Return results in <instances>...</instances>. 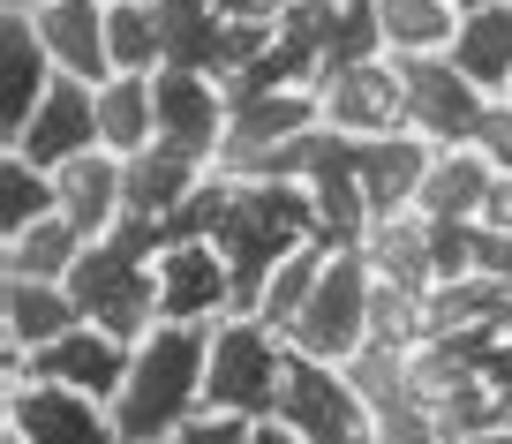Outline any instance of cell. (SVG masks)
<instances>
[{
	"label": "cell",
	"instance_id": "14",
	"mask_svg": "<svg viewBox=\"0 0 512 444\" xmlns=\"http://www.w3.org/2000/svg\"><path fill=\"white\" fill-rule=\"evenodd\" d=\"M128 339H113V332H98V324H76V332H61L53 347H38L31 362V377H46V384H76V392H91V399H106L113 407V392H121V377H128Z\"/></svg>",
	"mask_w": 512,
	"mask_h": 444
},
{
	"label": "cell",
	"instance_id": "41",
	"mask_svg": "<svg viewBox=\"0 0 512 444\" xmlns=\"http://www.w3.org/2000/svg\"><path fill=\"white\" fill-rule=\"evenodd\" d=\"M0 444H23V437H0Z\"/></svg>",
	"mask_w": 512,
	"mask_h": 444
},
{
	"label": "cell",
	"instance_id": "30",
	"mask_svg": "<svg viewBox=\"0 0 512 444\" xmlns=\"http://www.w3.org/2000/svg\"><path fill=\"white\" fill-rule=\"evenodd\" d=\"M369 444H445V414L422 407V399H392V407H377V437Z\"/></svg>",
	"mask_w": 512,
	"mask_h": 444
},
{
	"label": "cell",
	"instance_id": "26",
	"mask_svg": "<svg viewBox=\"0 0 512 444\" xmlns=\"http://www.w3.org/2000/svg\"><path fill=\"white\" fill-rule=\"evenodd\" d=\"M106 53H113V76H159L166 68V23L151 0H121L106 8Z\"/></svg>",
	"mask_w": 512,
	"mask_h": 444
},
{
	"label": "cell",
	"instance_id": "42",
	"mask_svg": "<svg viewBox=\"0 0 512 444\" xmlns=\"http://www.w3.org/2000/svg\"><path fill=\"white\" fill-rule=\"evenodd\" d=\"M106 8H121V0H106Z\"/></svg>",
	"mask_w": 512,
	"mask_h": 444
},
{
	"label": "cell",
	"instance_id": "31",
	"mask_svg": "<svg viewBox=\"0 0 512 444\" xmlns=\"http://www.w3.org/2000/svg\"><path fill=\"white\" fill-rule=\"evenodd\" d=\"M430 264H437V286H452V279H475V226L430 219Z\"/></svg>",
	"mask_w": 512,
	"mask_h": 444
},
{
	"label": "cell",
	"instance_id": "24",
	"mask_svg": "<svg viewBox=\"0 0 512 444\" xmlns=\"http://www.w3.org/2000/svg\"><path fill=\"white\" fill-rule=\"evenodd\" d=\"M98 143L113 159H136L144 143H159V83L151 76H106L98 83Z\"/></svg>",
	"mask_w": 512,
	"mask_h": 444
},
{
	"label": "cell",
	"instance_id": "38",
	"mask_svg": "<svg viewBox=\"0 0 512 444\" xmlns=\"http://www.w3.org/2000/svg\"><path fill=\"white\" fill-rule=\"evenodd\" d=\"M445 444H512V429H490V437H445Z\"/></svg>",
	"mask_w": 512,
	"mask_h": 444
},
{
	"label": "cell",
	"instance_id": "32",
	"mask_svg": "<svg viewBox=\"0 0 512 444\" xmlns=\"http://www.w3.org/2000/svg\"><path fill=\"white\" fill-rule=\"evenodd\" d=\"M475 151L497 174H512V98H490V113H482V128H475Z\"/></svg>",
	"mask_w": 512,
	"mask_h": 444
},
{
	"label": "cell",
	"instance_id": "34",
	"mask_svg": "<svg viewBox=\"0 0 512 444\" xmlns=\"http://www.w3.org/2000/svg\"><path fill=\"white\" fill-rule=\"evenodd\" d=\"M294 0H219L226 23H256V31H279V16H287Z\"/></svg>",
	"mask_w": 512,
	"mask_h": 444
},
{
	"label": "cell",
	"instance_id": "27",
	"mask_svg": "<svg viewBox=\"0 0 512 444\" xmlns=\"http://www.w3.org/2000/svg\"><path fill=\"white\" fill-rule=\"evenodd\" d=\"M83 249H91V241L53 211V219H38L31 234L0 241V271H23V279H68V271L83 264Z\"/></svg>",
	"mask_w": 512,
	"mask_h": 444
},
{
	"label": "cell",
	"instance_id": "40",
	"mask_svg": "<svg viewBox=\"0 0 512 444\" xmlns=\"http://www.w3.org/2000/svg\"><path fill=\"white\" fill-rule=\"evenodd\" d=\"M460 8H482V0H460Z\"/></svg>",
	"mask_w": 512,
	"mask_h": 444
},
{
	"label": "cell",
	"instance_id": "17",
	"mask_svg": "<svg viewBox=\"0 0 512 444\" xmlns=\"http://www.w3.org/2000/svg\"><path fill=\"white\" fill-rule=\"evenodd\" d=\"M53 189H61V219L76 226L83 241H106L113 226L128 219V181H121V159H113V151L68 159L61 174H53Z\"/></svg>",
	"mask_w": 512,
	"mask_h": 444
},
{
	"label": "cell",
	"instance_id": "35",
	"mask_svg": "<svg viewBox=\"0 0 512 444\" xmlns=\"http://www.w3.org/2000/svg\"><path fill=\"white\" fill-rule=\"evenodd\" d=\"M475 226H490V234H512V174H497V189H490V204H482Z\"/></svg>",
	"mask_w": 512,
	"mask_h": 444
},
{
	"label": "cell",
	"instance_id": "23",
	"mask_svg": "<svg viewBox=\"0 0 512 444\" xmlns=\"http://www.w3.org/2000/svg\"><path fill=\"white\" fill-rule=\"evenodd\" d=\"M362 256H369V271H377V286H415V294H430V286H437V264H430V219H422V211L369 219Z\"/></svg>",
	"mask_w": 512,
	"mask_h": 444
},
{
	"label": "cell",
	"instance_id": "25",
	"mask_svg": "<svg viewBox=\"0 0 512 444\" xmlns=\"http://www.w3.org/2000/svg\"><path fill=\"white\" fill-rule=\"evenodd\" d=\"M324 264H332V241H309V249H294L287 264H279L272 279H264V294H256V309H249V317L264 324V332L294 339V324H302V309H309V294H317Z\"/></svg>",
	"mask_w": 512,
	"mask_h": 444
},
{
	"label": "cell",
	"instance_id": "4",
	"mask_svg": "<svg viewBox=\"0 0 512 444\" xmlns=\"http://www.w3.org/2000/svg\"><path fill=\"white\" fill-rule=\"evenodd\" d=\"M369 324H377V271H369L362 249H332V264H324V279H317V294H309V309H302L287 347L302 362L347 369L369 347Z\"/></svg>",
	"mask_w": 512,
	"mask_h": 444
},
{
	"label": "cell",
	"instance_id": "33",
	"mask_svg": "<svg viewBox=\"0 0 512 444\" xmlns=\"http://www.w3.org/2000/svg\"><path fill=\"white\" fill-rule=\"evenodd\" d=\"M166 444H256V422H234V414H196V422L174 429Z\"/></svg>",
	"mask_w": 512,
	"mask_h": 444
},
{
	"label": "cell",
	"instance_id": "7",
	"mask_svg": "<svg viewBox=\"0 0 512 444\" xmlns=\"http://www.w3.org/2000/svg\"><path fill=\"white\" fill-rule=\"evenodd\" d=\"M0 414H8V437L23 444H121L113 407L76 384H46V377H8L0 384Z\"/></svg>",
	"mask_w": 512,
	"mask_h": 444
},
{
	"label": "cell",
	"instance_id": "15",
	"mask_svg": "<svg viewBox=\"0 0 512 444\" xmlns=\"http://www.w3.org/2000/svg\"><path fill=\"white\" fill-rule=\"evenodd\" d=\"M31 31H38V46H46V61L61 68V76H76V83H106L113 76L106 0H53V8L31 16Z\"/></svg>",
	"mask_w": 512,
	"mask_h": 444
},
{
	"label": "cell",
	"instance_id": "5",
	"mask_svg": "<svg viewBox=\"0 0 512 444\" xmlns=\"http://www.w3.org/2000/svg\"><path fill=\"white\" fill-rule=\"evenodd\" d=\"M324 128L317 113V91H264V98H226V143L211 174H234V181H264L279 166V151Z\"/></svg>",
	"mask_w": 512,
	"mask_h": 444
},
{
	"label": "cell",
	"instance_id": "13",
	"mask_svg": "<svg viewBox=\"0 0 512 444\" xmlns=\"http://www.w3.org/2000/svg\"><path fill=\"white\" fill-rule=\"evenodd\" d=\"M83 309L68 294V279H23V271H0V354H23L31 362L38 347H53L61 332H76Z\"/></svg>",
	"mask_w": 512,
	"mask_h": 444
},
{
	"label": "cell",
	"instance_id": "8",
	"mask_svg": "<svg viewBox=\"0 0 512 444\" xmlns=\"http://www.w3.org/2000/svg\"><path fill=\"white\" fill-rule=\"evenodd\" d=\"M317 113L332 136L354 143H377V136H400L407 128V98H400V61H347L317 83Z\"/></svg>",
	"mask_w": 512,
	"mask_h": 444
},
{
	"label": "cell",
	"instance_id": "20",
	"mask_svg": "<svg viewBox=\"0 0 512 444\" xmlns=\"http://www.w3.org/2000/svg\"><path fill=\"white\" fill-rule=\"evenodd\" d=\"M490 189H497V166L482 159L475 143H445V151L430 159V181H422L415 211H422V219L475 226V219H482V204H490Z\"/></svg>",
	"mask_w": 512,
	"mask_h": 444
},
{
	"label": "cell",
	"instance_id": "1",
	"mask_svg": "<svg viewBox=\"0 0 512 444\" xmlns=\"http://www.w3.org/2000/svg\"><path fill=\"white\" fill-rule=\"evenodd\" d=\"M204 384H211V324H151L128 354L121 392H113L121 444H166L196 414H211Z\"/></svg>",
	"mask_w": 512,
	"mask_h": 444
},
{
	"label": "cell",
	"instance_id": "10",
	"mask_svg": "<svg viewBox=\"0 0 512 444\" xmlns=\"http://www.w3.org/2000/svg\"><path fill=\"white\" fill-rule=\"evenodd\" d=\"M241 317L234 264L211 241H166L159 249V324H219Z\"/></svg>",
	"mask_w": 512,
	"mask_h": 444
},
{
	"label": "cell",
	"instance_id": "9",
	"mask_svg": "<svg viewBox=\"0 0 512 444\" xmlns=\"http://www.w3.org/2000/svg\"><path fill=\"white\" fill-rule=\"evenodd\" d=\"M400 98H407V136L437 143V151H445V143H475L482 113H490V98H482L445 53H430V61H400Z\"/></svg>",
	"mask_w": 512,
	"mask_h": 444
},
{
	"label": "cell",
	"instance_id": "11",
	"mask_svg": "<svg viewBox=\"0 0 512 444\" xmlns=\"http://www.w3.org/2000/svg\"><path fill=\"white\" fill-rule=\"evenodd\" d=\"M8 151H23V159L46 166V174H61L83 151H106V143H98V83L53 76V91L38 98V113L8 136Z\"/></svg>",
	"mask_w": 512,
	"mask_h": 444
},
{
	"label": "cell",
	"instance_id": "29",
	"mask_svg": "<svg viewBox=\"0 0 512 444\" xmlns=\"http://www.w3.org/2000/svg\"><path fill=\"white\" fill-rule=\"evenodd\" d=\"M347 384L369 399V407H392V399H415V384H407V347H384V339H369L362 354L347 362Z\"/></svg>",
	"mask_w": 512,
	"mask_h": 444
},
{
	"label": "cell",
	"instance_id": "6",
	"mask_svg": "<svg viewBox=\"0 0 512 444\" xmlns=\"http://www.w3.org/2000/svg\"><path fill=\"white\" fill-rule=\"evenodd\" d=\"M287 437L302 444H369L377 437V407L347 384V369L332 362H287V384H279V414H272Z\"/></svg>",
	"mask_w": 512,
	"mask_h": 444
},
{
	"label": "cell",
	"instance_id": "2",
	"mask_svg": "<svg viewBox=\"0 0 512 444\" xmlns=\"http://www.w3.org/2000/svg\"><path fill=\"white\" fill-rule=\"evenodd\" d=\"M159 249H166V226L136 219V211H128L106 241H91L83 264L68 271V294H76L83 324H98V332L136 347V339L159 324Z\"/></svg>",
	"mask_w": 512,
	"mask_h": 444
},
{
	"label": "cell",
	"instance_id": "39",
	"mask_svg": "<svg viewBox=\"0 0 512 444\" xmlns=\"http://www.w3.org/2000/svg\"><path fill=\"white\" fill-rule=\"evenodd\" d=\"M339 8H369V0H339Z\"/></svg>",
	"mask_w": 512,
	"mask_h": 444
},
{
	"label": "cell",
	"instance_id": "12",
	"mask_svg": "<svg viewBox=\"0 0 512 444\" xmlns=\"http://www.w3.org/2000/svg\"><path fill=\"white\" fill-rule=\"evenodd\" d=\"M151 83H159V143L211 166L226 143V83L204 68H159Z\"/></svg>",
	"mask_w": 512,
	"mask_h": 444
},
{
	"label": "cell",
	"instance_id": "21",
	"mask_svg": "<svg viewBox=\"0 0 512 444\" xmlns=\"http://www.w3.org/2000/svg\"><path fill=\"white\" fill-rule=\"evenodd\" d=\"M53 76H61V68L46 61L31 16H0V136H16V128L31 121L38 98L53 91Z\"/></svg>",
	"mask_w": 512,
	"mask_h": 444
},
{
	"label": "cell",
	"instance_id": "18",
	"mask_svg": "<svg viewBox=\"0 0 512 444\" xmlns=\"http://www.w3.org/2000/svg\"><path fill=\"white\" fill-rule=\"evenodd\" d=\"M121 181H128V211L166 226V219H174V211L211 181V166L189 159V151H174V143H144L136 159H121Z\"/></svg>",
	"mask_w": 512,
	"mask_h": 444
},
{
	"label": "cell",
	"instance_id": "36",
	"mask_svg": "<svg viewBox=\"0 0 512 444\" xmlns=\"http://www.w3.org/2000/svg\"><path fill=\"white\" fill-rule=\"evenodd\" d=\"M256 444H302V437H287L279 422H256Z\"/></svg>",
	"mask_w": 512,
	"mask_h": 444
},
{
	"label": "cell",
	"instance_id": "37",
	"mask_svg": "<svg viewBox=\"0 0 512 444\" xmlns=\"http://www.w3.org/2000/svg\"><path fill=\"white\" fill-rule=\"evenodd\" d=\"M38 8H53V0H0V16H38Z\"/></svg>",
	"mask_w": 512,
	"mask_h": 444
},
{
	"label": "cell",
	"instance_id": "16",
	"mask_svg": "<svg viewBox=\"0 0 512 444\" xmlns=\"http://www.w3.org/2000/svg\"><path fill=\"white\" fill-rule=\"evenodd\" d=\"M430 159L437 143L422 136H377V143H354V174H362V196H369V219H392V211H415L422 181H430Z\"/></svg>",
	"mask_w": 512,
	"mask_h": 444
},
{
	"label": "cell",
	"instance_id": "19",
	"mask_svg": "<svg viewBox=\"0 0 512 444\" xmlns=\"http://www.w3.org/2000/svg\"><path fill=\"white\" fill-rule=\"evenodd\" d=\"M482 98H512V0H482L460 16V38L445 53Z\"/></svg>",
	"mask_w": 512,
	"mask_h": 444
},
{
	"label": "cell",
	"instance_id": "3",
	"mask_svg": "<svg viewBox=\"0 0 512 444\" xmlns=\"http://www.w3.org/2000/svg\"><path fill=\"white\" fill-rule=\"evenodd\" d=\"M294 347L279 332H264L256 317H219L211 324V384L204 407L234 414V422H272L279 414V384H287Z\"/></svg>",
	"mask_w": 512,
	"mask_h": 444
},
{
	"label": "cell",
	"instance_id": "22",
	"mask_svg": "<svg viewBox=\"0 0 512 444\" xmlns=\"http://www.w3.org/2000/svg\"><path fill=\"white\" fill-rule=\"evenodd\" d=\"M377 16V46L384 61H430V53H452L460 38V0H369Z\"/></svg>",
	"mask_w": 512,
	"mask_h": 444
},
{
	"label": "cell",
	"instance_id": "28",
	"mask_svg": "<svg viewBox=\"0 0 512 444\" xmlns=\"http://www.w3.org/2000/svg\"><path fill=\"white\" fill-rule=\"evenodd\" d=\"M61 211V189H53L46 166H31L23 151H0V241L31 234L38 219H53Z\"/></svg>",
	"mask_w": 512,
	"mask_h": 444
}]
</instances>
